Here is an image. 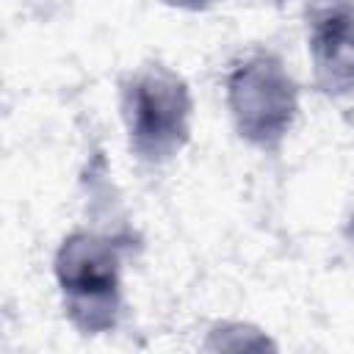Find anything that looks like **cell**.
Returning a JSON list of instances; mask_svg holds the SVG:
<instances>
[{"label":"cell","instance_id":"obj_3","mask_svg":"<svg viewBox=\"0 0 354 354\" xmlns=\"http://www.w3.org/2000/svg\"><path fill=\"white\" fill-rule=\"evenodd\" d=\"M221 102L230 130L243 147L279 155L301 116V86L277 50L252 44L230 58Z\"/></svg>","mask_w":354,"mask_h":354},{"label":"cell","instance_id":"obj_4","mask_svg":"<svg viewBox=\"0 0 354 354\" xmlns=\"http://www.w3.org/2000/svg\"><path fill=\"white\" fill-rule=\"evenodd\" d=\"M313 86L326 100H354V0H301Z\"/></svg>","mask_w":354,"mask_h":354},{"label":"cell","instance_id":"obj_6","mask_svg":"<svg viewBox=\"0 0 354 354\" xmlns=\"http://www.w3.org/2000/svg\"><path fill=\"white\" fill-rule=\"evenodd\" d=\"M160 3L180 14H207L210 8L218 6V0H160Z\"/></svg>","mask_w":354,"mask_h":354},{"label":"cell","instance_id":"obj_7","mask_svg":"<svg viewBox=\"0 0 354 354\" xmlns=\"http://www.w3.org/2000/svg\"><path fill=\"white\" fill-rule=\"evenodd\" d=\"M343 241H346V246H348V252H351V257H354V205L348 207V213H346V218H343Z\"/></svg>","mask_w":354,"mask_h":354},{"label":"cell","instance_id":"obj_1","mask_svg":"<svg viewBox=\"0 0 354 354\" xmlns=\"http://www.w3.org/2000/svg\"><path fill=\"white\" fill-rule=\"evenodd\" d=\"M116 111L124 149L147 171L171 166L194 141V88L177 66L160 58H144L119 75Z\"/></svg>","mask_w":354,"mask_h":354},{"label":"cell","instance_id":"obj_5","mask_svg":"<svg viewBox=\"0 0 354 354\" xmlns=\"http://www.w3.org/2000/svg\"><path fill=\"white\" fill-rule=\"evenodd\" d=\"M205 351H277L279 343L254 321L243 318H218L205 329Z\"/></svg>","mask_w":354,"mask_h":354},{"label":"cell","instance_id":"obj_2","mask_svg":"<svg viewBox=\"0 0 354 354\" xmlns=\"http://www.w3.org/2000/svg\"><path fill=\"white\" fill-rule=\"evenodd\" d=\"M130 238L102 227H72L53 252V282L66 324L83 337L119 329L124 315V254Z\"/></svg>","mask_w":354,"mask_h":354}]
</instances>
